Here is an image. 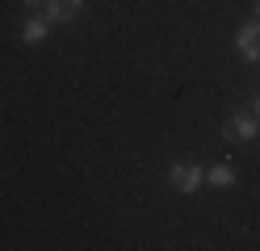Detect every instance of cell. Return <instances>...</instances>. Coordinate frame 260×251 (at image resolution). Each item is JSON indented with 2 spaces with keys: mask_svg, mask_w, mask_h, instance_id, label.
Masks as SVG:
<instances>
[{
  "mask_svg": "<svg viewBox=\"0 0 260 251\" xmlns=\"http://www.w3.org/2000/svg\"><path fill=\"white\" fill-rule=\"evenodd\" d=\"M222 138L226 142H239V147H248L260 138V117L252 109H243V113H231L226 117V126H222Z\"/></svg>",
  "mask_w": 260,
  "mask_h": 251,
  "instance_id": "cell-1",
  "label": "cell"
},
{
  "mask_svg": "<svg viewBox=\"0 0 260 251\" xmlns=\"http://www.w3.org/2000/svg\"><path fill=\"white\" fill-rule=\"evenodd\" d=\"M168 184H172L176 193H198L202 184H206V167L193 163V159H176L168 167Z\"/></svg>",
  "mask_w": 260,
  "mask_h": 251,
  "instance_id": "cell-2",
  "label": "cell"
},
{
  "mask_svg": "<svg viewBox=\"0 0 260 251\" xmlns=\"http://www.w3.org/2000/svg\"><path fill=\"white\" fill-rule=\"evenodd\" d=\"M235 50H239V59L248 63V67H256V63H260V17L235 29Z\"/></svg>",
  "mask_w": 260,
  "mask_h": 251,
  "instance_id": "cell-3",
  "label": "cell"
},
{
  "mask_svg": "<svg viewBox=\"0 0 260 251\" xmlns=\"http://www.w3.org/2000/svg\"><path fill=\"white\" fill-rule=\"evenodd\" d=\"M80 9H84V0H42V17L51 25H72Z\"/></svg>",
  "mask_w": 260,
  "mask_h": 251,
  "instance_id": "cell-4",
  "label": "cell"
},
{
  "mask_svg": "<svg viewBox=\"0 0 260 251\" xmlns=\"http://www.w3.org/2000/svg\"><path fill=\"white\" fill-rule=\"evenodd\" d=\"M46 33H51V21H46L42 13H29L21 21V42H29V46H42Z\"/></svg>",
  "mask_w": 260,
  "mask_h": 251,
  "instance_id": "cell-5",
  "label": "cell"
},
{
  "mask_svg": "<svg viewBox=\"0 0 260 251\" xmlns=\"http://www.w3.org/2000/svg\"><path fill=\"white\" fill-rule=\"evenodd\" d=\"M235 167L231 163H214V167H210V172H206V184H214V189H235Z\"/></svg>",
  "mask_w": 260,
  "mask_h": 251,
  "instance_id": "cell-6",
  "label": "cell"
},
{
  "mask_svg": "<svg viewBox=\"0 0 260 251\" xmlns=\"http://www.w3.org/2000/svg\"><path fill=\"white\" fill-rule=\"evenodd\" d=\"M248 109H252V113H256V117H260V92H256V96H252V105H248Z\"/></svg>",
  "mask_w": 260,
  "mask_h": 251,
  "instance_id": "cell-7",
  "label": "cell"
},
{
  "mask_svg": "<svg viewBox=\"0 0 260 251\" xmlns=\"http://www.w3.org/2000/svg\"><path fill=\"white\" fill-rule=\"evenodd\" d=\"M21 5H25V9H38V5H42V0H21Z\"/></svg>",
  "mask_w": 260,
  "mask_h": 251,
  "instance_id": "cell-8",
  "label": "cell"
},
{
  "mask_svg": "<svg viewBox=\"0 0 260 251\" xmlns=\"http://www.w3.org/2000/svg\"><path fill=\"white\" fill-rule=\"evenodd\" d=\"M256 17H260V0H256Z\"/></svg>",
  "mask_w": 260,
  "mask_h": 251,
  "instance_id": "cell-9",
  "label": "cell"
}]
</instances>
